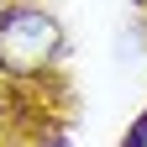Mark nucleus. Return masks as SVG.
I'll use <instances>...</instances> for the list:
<instances>
[{
  "instance_id": "obj_1",
  "label": "nucleus",
  "mask_w": 147,
  "mask_h": 147,
  "mask_svg": "<svg viewBox=\"0 0 147 147\" xmlns=\"http://www.w3.org/2000/svg\"><path fill=\"white\" fill-rule=\"evenodd\" d=\"M63 47V26L37 5H11L0 11V68L11 74H37L58 58Z\"/></svg>"
},
{
  "instance_id": "obj_2",
  "label": "nucleus",
  "mask_w": 147,
  "mask_h": 147,
  "mask_svg": "<svg viewBox=\"0 0 147 147\" xmlns=\"http://www.w3.org/2000/svg\"><path fill=\"white\" fill-rule=\"evenodd\" d=\"M131 147H147V116L137 121V131H131Z\"/></svg>"
}]
</instances>
